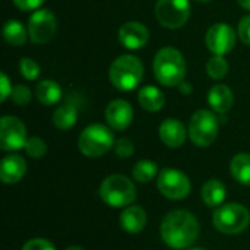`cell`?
<instances>
[{
  "label": "cell",
  "instance_id": "cell-1",
  "mask_svg": "<svg viewBox=\"0 0 250 250\" xmlns=\"http://www.w3.org/2000/svg\"><path fill=\"white\" fill-rule=\"evenodd\" d=\"M201 227L196 217L185 209L168 212L161 221L160 234L163 242L176 250L189 249L199 237Z\"/></svg>",
  "mask_w": 250,
  "mask_h": 250
},
{
  "label": "cell",
  "instance_id": "cell-2",
  "mask_svg": "<svg viewBox=\"0 0 250 250\" xmlns=\"http://www.w3.org/2000/svg\"><path fill=\"white\" fill-rule=\"evenodd\" d=\"M154 73L166 86L180 85L186 76V62L182 53L173 47L161 48L154 59Z\"/></svg>",
  "mask_w": 250,
  "mask_h": 250
},
{
  "label": "cell",
  "instance_id": "cell-3",
  "mask_svg": "<svg viewBox=\"0 0 250 250\" xmlns=\"http://www.w3.org/2000/svg\"><path fill=\"white\" fill-rule=\"evenodd\" d=\"M103 202L111 208H126L136 199V188L133 182L123 174H111L105 177L100 186Z\"/></svg>",
  "mask_w": 250,
  "mask_h": 250
},
{
  "label": "cell",
  "instance_id": "cell-4",
  "mask_svg": "<svg viewBox=\"0 0 250 250\" xmlns=\"http://www.w3.org/2000/svg\"><path fill=\"white\" fill-rule=\"evenodd\" d=\"M214 227L227 236L243 233L250 224V212L246 207L237 202L223 204L214 211Z\"/></svg>",
  "mask_w": 250,
  "mask_h": 250
},
{
  "label": "cell",
  "instance_id": "cell-5",
  "mask_svg": "<svg viewBox=\"0 0 250 250\" xmlns=\"http://www.w3.org/2000/svg\"><path fill=\"white\" fill-rule=\"evenodd\" d=\"M108 75L113 86L120 91H132L142 81L144 64L138 57L125 54L113 62Z\"/></svg>",
  "mask_w": 250,
  "mask_h": 250
},
{
  "label": "cell",
  "instance_id": "cell-6",
  "mask_svg": "<svg viewBox=\"0 0 250 250\" xmlns=\"http://www.w3.org/2000/svg\"><path fill=\"white\" fill-rule=\"evenodd\" d=\"M116 144L113 132L100 123L89 125L85 127L78 139L79 151L88 158H98L108 152Z\"/></svg>",
  "mask_w": 250,
  "mask_h": 250
},
{
  "label": "cell",
  "instance_id": "cell-7",
  "mask_svg": "<svg viewBox=\"0 0 250 250\" xmlns=\"http://www.w3.org/2000/svg\"><path fill=\"white\" fill-rule=\"evenodd\" d=\"M218 120L214 113L208 110H198L189 123V138L190 141L201 148H207L218 136Z\"/></svg>",
  "mask_w": 250,
  "mask_h": 250
},
{
  "label": "cell",
  "instance_id": "cell-8",
  "mask_svg": "<svg viewBox=\"0 0 250 250\" xmlns=\"http://www.w3.org/2000/svg\"><path fill=\"white\" fill-rule=\"evenodd\" d=\"M160 193L171 201H182L189 196L192 190L190 179L177 168H164L157 179Z\"/></svg>",
  "mask_w": 250,
  "mask_h": 250
},
{
  "label": "cell",
  "instance_id": "cell-9",
  "mask_svg": "<svg viewBox=\"0 0 250 250\" xmlns=\"http://www.w3.org/2000/svg\"><path fill=\"white\" fill-rule=\"evenodd\" d=\"M155 16L168 29L182 28L190 16V3L189 0H158L155 4Z\"/></svg>",
  "mask_w": 250,
  "mask_h": 250
},
{
  "label": "cell",
  "instance_id": "cell-10",
  "mask_svg": "<svg viewBox=\"0 0 250 250\" xmlns=\"http://www.w3.org/2000/svg\"><path fill=\"white\" fill-rule=\"evenodd\" d=\"M26 127L22 120L15 116H3L0 120V148L3 151H18L25 148Z\"/></svg>",
  "mask_w": 250,
  "mask_h": 250
},
{
  "label": "cell",
  "instance_id": "cell-11",
  "mask_svg": "<svg viewBox=\"0 0 250 250\" xmlns=\"http://www.w3.org/2000/svg\"><path fill=\"white\" fill-rule=\"evenodd\" d=\"M57 31V21L51 10H35L28 22V34L34 44L48 42Z\"/></svg>",
  "mask_w": 250,
  "mask_h": 250
},
{
  "label": "cell",
  "instance_id": "cell-12",
  "mask_svg": "<svg viewBox=\"0 0 250 250\" xmlns=\"http://www.w3.org/2000/svg\"><path fill=\"white\" fill-rule=\"evenodd\" d=\"M207 47L215 56H224L230 53L236 45V32L229 23H215L207 31Z\"/></svg>",
  "mask_w": 250,
  "mask_h": 250
},
{
  "label": "cell",
  "instance_id": "cell-13",
  "mask_svg": "<svg viewBox=\"0 0 250 250\" xmlns=\"http://www.w3.org/2000/svg\"><path fill=\"white\" fill-rule=\"evenodd\" d=\"M149 40L148 28L136 21L126 22L119 29V41L123 47L129 50H138L146 45Z\"/></svg>",
  "mask_w": 250,
  "mask_h": 250
},
{
  "label": "cell",
  "instance_id": "cell-14",
  "mask_svg": "<svg viewBox=\"0 0 250 250\" xmlns=\"http://www.w3.org/2000/svg\"><path fill=\"white\" fill-rule=\"evenodd\" d=\"M105 120L114 130H126L133 120V108L125 100H114L105 108Z\"/></svg>",
  "mask_w": 250,
  "mask_h": 250
},
{
  "label": "cell",
  "instance_id": "cell-15",
  "mask_svg": "<svg viewBox=\"0 0 250 250\" xmlns=\"http://www.w3.org/2000/svg\"><path fill=\"white\" fill-rule=\"evenodd\" d=\"M26 173V161L16 154L6 155L0 163V179L4 185H15Z\"/></svg>",
  "mask_w": 250,
  "mask_h": 250
},
{
  "label": "cell",
  "instance_id": "cell-16",
  "mask_svg": "<svg viewBox=\"0 0 250 250\" xmlns=\"http://www.w3.org/2000/svg\"><path fill=\"white\" fill-rule=\"evenodd\" d=\"M160 139L168 148H180L186 141V127L180 120L167 119L160 125Z\"/></svg>",
  "mask_w": 250,
  "mask_h": 250
},
{
  "label": "cell",
  "instance_id": "cell-17",
  "mask_svg": "<svg viewBox=\"0 0 250 250\" xmlns=\"http://www.w3.org/2000/svg\"><path fill=\"white\" fill-rule=\"evenodd\" d=\"M146 221H148V217H146L145 209L138 205L126 207L119 217L120 227L123 229V231H126L129 234L141 233L145 229Z\"/></svg>",
  "mask_w": 250,
  "mask_h": 250
},
{
  "label": "cell",
  "instance_id": "cell-18",
  "mask_svg": "<svg viewBox=\"0 0 250 250\" xmlns=\"http://www.w3.org/2000/svg\"><path fill=\"white\" fill-rule=\"evenodd\" d=\"M208 104L214 111L220 114L230 111L234 104V97L231 89L224 83L214 85L208 92Z\"/></svg>",
  "mask_w": 250,
  "mask_h": 250
},
{
  "label": "cell",
  "instance_id": "cell-19",
  "mask_svg": "<svg viewBox=\"0 0 250 250\" xmlns=\"http://www.w3.org/2000/svg\"><path fill=\"white\" fill-rule=\"evenodd\" d=\"M202 201L205 202L207 207H212V208H218L224 204L226 196H227V188L226 185L218 180V179H211L208 182L204 183L202 190Z\"/></svg>",
  "mask_w": 250,
  "mask_h": 250
},
{
  "label": "cell",
  "instance_id": "cell-20",
  "mask_svg": "<svg viewBox=\"0 0 250 250\" xmlns=\"http://www.w3.org/2000/svg\"><path fill=\"white\" fill-rule=\"evenodd\" d=\"M78 120V107L75 103H64L53 114V123L59 130H69L76 125Z\"/></svg>",
  "mask_w": 250,
  "mask_h": 250
},
{
  "label": "cell",
  "instance_id": "cell-21",
  "mask_svg": "<svg viewBox=\"0 0 250 250\" xmlns=\"http://www.w3.org/2000/svg\"><path fill=\"white\" fill-rule=\"evenodd\" d=\"M138 101L146 111H160L164 107V94L155 86H144L138 94Z\"/></svg>",
  "mask_w": 250,
  "mask_h": 250
},
{
  "label": "cell",
  "instance_id": "cell-22",
  "mask_svg": "<svg viewBox=\"0 0 250 250\" xmlns=\"http://www.w3.org/2000/svg\"><path fill=\"white\" fill-rule=\"evenodd\" d=\"M35 95L38 101L44 105H53L62 98V88L53 79H45L38 82L35 86Z\"/></svg>",
  "mask_w": 250,
  "mask_h": 250
},
{
  "label": "cell",
  "instance_id": "cell-23",
  "mask_svg": "<svg viewBox=\"0 0 250 250\" xmlns=\"http://www.w3.org/2000/svg\"><path fill=\"white\" fill-rule=\"evenodd\" d=\"M231 177L243 186H250V154L242 152L233 157L230 163Z\"/></svg>",
  "mask_w": 250,
  "mask_h": 250
},
{
  "label": "cell",
  "instance_id": "cell-24",
  "mask_svg": "<svg viewBox=\"0 0 250 250\" xmlns=\"http://www.w3.org/2000/svg\"><path fill=\"white\" fill-rule=\"evenodd\" d=\"M28 35H29V34H28V31L25 29L23 23L19 22V21L10 19V21H7V22L3 25V38H4L10 45H15V47L23 45Z\"/></svg>",
  "mask_w": 250,
  "mask_h": 250
},
{
  "label": "cell",
  "instance_id": "cell-25",
  "mask_svg": "<svg viewBox=\"0 0 250 250\" xmlns=\"http://www.w3.org/2000/svg\"><path fill=\"white\" fill-rule=\"evenodd\" d=\"M132 174H133V179H135L138 183L146 185V183L152 182V180L155 179V176L158 174V166H157V163H154V161L141 160V161H138V163L133 166Z\"/></svg>",
  "mask_w": 250,
  "mask_h": 250
},
{
  "label": "cell",
  "instance_id": "cell-26",
  "mask_svg": "<svg viewBox=\"0 0 250 250\" xmlns=\"http://www.w3.org/2000/svg\"><path fill=\"white\" fill-rule=\"evenodd\" d=\"M207 73L212 79H223L229 73V63L223 56H214L207 63Z\"/></svg>",
  "mask_w": 250,
  "mask_h": 250
},
{
  "label": "cell",
  "instance_id": "cell-27",
  "mask_svg": "<svg viewBox=\"0 0 250 250\" xmlns=\"http://www.w3.org/2000/svg\"><path fill=\"white\" fill-rule=\"evenodd\" d=\"M25 151L31 158H42L47 154V145L41 138L32 136L26 141Z\"/></svg>",
  "mask_w": 250,
  "mask_h": 250
},
{
  "label": "cell",
  "instance_id": "cell-28",
  "mask_svg": "<svg viewBox=\"0 0 250 250\" xmlns=\"http://www.w3.org/2000/svg\"><path fill=\"white\" fill-rule=\"evenodd\" d=\"M19 70H21V75L25 79H28V81H34L40 75V66L32 59H29V57L21 59V62H19Z\"/></svg>",
  "mask_w": 250,
  "mask_h": 250
},
{
  "label": "cell",
  "instance_id": "cell-29",
  "mask_svg": "<svg viewBox=\"0 0 250 250\" xmlns=\"http://www.w3.org/2000/svg\"><path fill=\"white\" fill-rule=\"evenodd\" d=\"M113 148H114V154L119 158H122V160L132 157L133 152H135V145H133V142L129 138H120V139H117Z\"/></svg>",
  "mask_w": 250,
  "mask_h": 250
},
{
  "label": "cell",
  "instance_id": "cell-30",
  "mask_svg": "<svg viewBox=\"0 0 250 250\" xmlns=\"http://www.w3.org/2000/svg\"><path fill=\"white\" fill-rule=\"evenodd\" d=\"M10 98H12V101H13L16 105H19V107L26 105V104L31 101V91H29V88L25 86V85H16V86L12 89Z\"/></svg>",
  "mask_w": 250,
  "mask_h": 250
},
{
  "label": "cell",
  "instance_id": "cell-31",
  "mask_svg": "<svg viewBox=\"0 0 250 250\" xmlns=\"http://www.w3.org/2000/svg\"><path fill=\"white\" fill-rule=\"evenodd\" d=\"M21 250H56L54 245L47 240V239H41V237H37V239H29Z\"/></svg>",
  "mask_w": 250,
  "mask_h": 250
},
{
  "label": "cell",
  "instance_id": "cell-32",
  "mask_svg": "<svg viewBox=\"0 0 250 250\" xmlns=\"http://www.w3.org/2000/svg\"><path fill=\"white\" fill-rule=\"evenodd\" d=\"M239 37L246 45H250V15L245 16L240 21V23H239Z\"/></svg>",
  "mask_w": 250,
  "mask_h": 250
},
{
  "label": "cell",
  "instance_id": "cell-33",
  "mask_svg": "<svg viewBox=\"0 0 250 250\" xmlns=\"http://www.w3.org/2000/svg\"><path fill=\"white\" fill-rule=\"evenodd\" d=\"M13 3L21 10H35L44 3V0H13Z\"/></svg>",
  "mask_w": 250,
  "mask_h": 250
},
{
  "label": "cell",
  "instance_id": "cell-34",
  "mask_svg": "<svg viewBox=\"0 0 250 250\" xmlns=\"http://www.w3.org/2000/svg\"><path fill=\"white\" fill-rule=\"evenodd\" d=\"M0 86H1V94H0V100H1V103H4L6 100H7V97H10V94H12V86H10V82H9V78L4 75V73H1L0 75Z\"/></svg>",
  "mask_w": 250,
  "mask_h": 250
},
{
  "label": "cell",
  "instance_id": "cell-35",
  "mask_svg": "<svg viewBox=\"0 0 250 250\" xmlns=\"http://www.w3.org/2000/svg\"><path fill=\"white\" fill-rule=\"evenodd\" d=\"M237 1H239V4H240L243 9L250 10V0H237Z\"/></svg>",
  "mask_w": 250,
  "mask_h": 250
},
{
  "label": "cell",
  "instance_id": "cell-36",
  "mask_svg": "<svg viewBox=\"0 0 250 250\" xmlns=\"http://www.w3.org/2000/svg\"><path fill=\"white\" fill-rule=\"evenodd\" d=\"M64 250H85L83 248H81V246H69V248H66Z\"/></svg>",
  "mask_w": 250,
  "mask_h": 250
},
{
  "label": "cell",
  "instance_id": "cell-37",
  "mask_svg": "<svg viewBox=\"0 0 250 250\" xmlns=\"http://www.w3.org/2000/svg\"><path fill=\"white\" fill-rule=\"evenodd\" d=\"M186 250H207V249H204V248H189V249H186Z\"/></svg>",
  "mask_w": 250,
  "mask_h": 250
},
{
  "label": "cell",
  "instance_id": "cell-38",
  "mask_svg": "<svg viewBox=\"0 0 250 250\" xmlns=\"http://www.w3.org/2000/svg\"><path fill=\"white\" fill-rule=\"evenodd\" d=\"M198 1H202V3H205V1H209V0H198Z\"/></svg>",
  "mask_w": 250,
  "mask_h": 250
}]
</instances>
